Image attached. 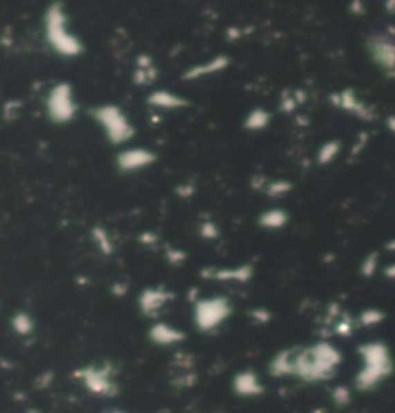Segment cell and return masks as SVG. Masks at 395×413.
Instances as JSON below:
<instances>
[{
	"mask_svg": "<svg viewBox=\"0 0 395 413\" xmlns=\"http://www.w3.org/2000/svg\"><path fill=\"white\" fill-rule=\"evenodd\" d=\"M360 367L353 378V387L359 392H372L394 375V355L386 342L370 340L357 348Z\"/></svg>",
	"mask_w": 395,
	"mask_h": 413,
	"instance_id": "7a4b0ae2",
	"label": "cell"
},
{
	"mask_svg": "<svg viewBox=\"0 0 395 413\" xmlns=\"http://www.w3.org/2000/svg\"><path fill=\"white\" fill-rule=\"evenodd\" d=\"M199 234L205 238V240H216L220 236V230H218V225L212 222V220H207V222H201L199 226Z\"/></svg>",
	"mask_w": 395,
	"mask_h": 413,
	"instance_id": "f546056e",
	"label": "cell"
},
{
	"mask_svg": "<svg viewBox=\"0 0 395 413\" xmlns=\"http://www.w3.org/2000/svg\"><path fill=\"white\" fill-rule=\"evenodd\" d=\"M10 326H12V331L18 334V336L26 338V336H31V334L35 333V319L27 313V311H18V313L12 315Z\"/></svg>",
	"mask_w": 395,
	"mask_h": 413,
	"instance_id": "44dd1931",
	"label": "cell"
},
{
	"mask_svg": "<svg viewBox=\"0 0 395 413\" xmlns=\"http://www.w3.org/2000/svg\"><path fill=\"white\" fill-rule=\"evenodd\" d=\"M270 120H272V116H270L266 108H252L243 120V128L249 130V132H262L270 126Z\"/></svg>",
	"mask_w": 395,
	"mask_h": 413,
	"instance_id": "ffe728a7",
	"label": "cell"
},
{
	"mask_svg": "<svg viewBox=\"0 0 395 413\" xmlns=\"http://www.w3.org/2000/svg\"><path fill=\"white\" fill-rule=\"evenodd\" d=\"M259 226L264 228V230H282L286 228V225L289 222V215L288 211L284 209H266L261 216H259Z\"/></svg>",
	"mask_w": 395,
	"mask_h": 413,
	"instance_id": "ac0fdd59",
	"label": "cell"
},
{
	"mask_svg": "<svg viewBox=\"0 0 395 413\" xmlns=\"http://www.w3.org/2000/svg\"><path fill=\"white\" fill-rule=\"evenodd\" d=\"M91 114L112 145H126L134 139V124L118 105H99L93 108Z\"/></svg>",
	"mask_w": 395,
	"mask_h": 413,
	"instance_id": "5b68a950",
	"label": "cell"
},
{
	"mask_svg": "<svg viewBox=\"0 0 395 413\" xmlns=\"http://www.w3.org/2000/svg\"><path fill=\"white\" fill-rule=\"evenodd\" d=\"M384 276H386L387 280H395V263H392V265H387V267H384Z\"/></svg>",
	"mask_w": 395,
	"mask_h": 413,
	"instance_id": "836d02e7",
	"label": "cell"
},
{
	"mask_svg": "<svg viewBox=\"0 0 395 413\" xmlns=\"http://www.w3.org/2000/svg\"><path fill=\"white\" fill-rule=\"evenodd\" d=\"M332 326L336 336H340V338H349V336H353V333H355V328H357V317L342 313L336 319V323H333Z\"/></svg>",
	"mask_w": 395,
	"mask_h": 413,
	"instance_id": "cb8c5ba5",
	"label": "cell"
},
{
	"mask_svg": "<svg viewBox=\"0 0 395 413\" xmlns=\"http://www.w3.org/2000/svg\"><path fill=\"white\" fill-rule=\"evenodd\" d=\"M291 189H293V184H291V182L279 178V180L268 182V186H266V189H264V193H266L270 199H279V197H284V195H288Z\"/></svg>",
	"mask_w": 395,
	"mask_h": 413,
	"instance_id": "d4e9b609",
	"label": "cell"
},
{
	"mask_svg": "<svg viewBox=\"0 0 395 413\" xmlns=\"http://www.w3.org/2000/svg\"><path fill=\"white\" fill-rule=\"evenodd\" d=\"M112 292H114L116 296H124L127 292V286L126 284H114V286H112Z\"/></svg>",
	"mask_w": 395,
	"mask_h": 413,
	"instance_id": "e575fe53",
	"label": "cell"
},
{
	"mask_svg": "<svg viewBox=\"0 0 395 413\" xmlns=\"http://www.w3.org/2000/svg\"><path fill=\"white\" fill-rule=\"evenodd\" d=\"M139 242L145 243V245H153V243H156V234L153 232H145L139 236Z\"/></svg>",
	"mask_w": 395,
	"mask_h": 413,
	"instance_id": "d6a6232c",
	"label": "cell"
},
{
	"mask_svg": "<svg viewBox=\"0 0 395 413\" xmlns=\"http://www.w3.org/2000/svg\"><path fill=\"white\" fill-rule=\"evenodd\" d=\"M147 336L154 346H160V348H174V346H180L181 342L185 340V333L181 328L170 323H164V321H156V323L151 324Z\"/></svg>",
	"mask_w": 395,
	"mask_h": 413,
	"instance_id": "5bb4252c",
	"label": "cell"
},
{
	"mask_svg": "<svg viewBox=\"0 0 395 413\" xmlns=\"http://www.w3.org/2000/svg\"><path fill=\"white\" fill-rule=\"evenodd\" d=\"M147 103L153 108H158V110H180V108L189 107V100L185 99V97L176 95L174 91L166 89L153 91V93L147 97Z\"/></svg>",
	"mask_w": 395,
	"mask_h": 413,
	"instance_id": "2e32d148",
	"label": "cell"
},
{
	"mask_svg": "<svg viewBox=\"0 0 395 413\" xmlns=\"http://www.w3.org/2000/svg\"><path fill=\"white\" fill-rule=\"evenodd\" d=\"M232 390H234L235 396L251 400V398H259V396L264 394V385H262L257 371L243 369V371H237L232 378Z\"/></svg>",
	"mask_w": 395,
	"mask_h": 413,
	"instance_id": "8fae6325",
	"label": "cell"
},
{
	"mask_svg": "<svg viewBox=\"0 0 395 413\" xmlns=\"http://www.w3.org/2000/svg\"><path fill=\"white\" fill-rule=\"evenodd\" d=\"M172 299H174V292L166 290L164 286H151L141 290V294L137 297V307L145 317L156 319Z\"/></svg>",
	"mask_w": 395,
	"mask_h": 413,
	"instance_id": "30bf717a",
	"label": "cell"
},
{
	"mask_svg": "<svg viewBox=\"0 0 395 413\" xmlns=\"http://www.w3.org/2000/svg\"><path fill=\"white\" fill-rule=\"evenodd\" d=\"M386 128L392 134H395V114H389V116L386 118Z\"/></svg>",
	"mask_w": 395,
	"mask_h": 413,
	"instance_id": "8d00e7d4",
	"label": "cell"
},
{
	"mask_svg": "<svg viewBox=\"0 0 395 413\" xmlns=\"http://www.w3.org/2000/svg\"><path fill=\"white\" fill-rule=\"evenodd\" d=\"M156 162V155L147 147H127L116 155V168L122 174L141 172Z\"/></svg>",
	"mask_w": 395,
	"mask_h": 413,
	"instance_id": "9c48e42d",
	"label": "cell"
},
{
	"mask_svg": "<svg viewBox=\"0 0 395 413\" xmlns=\"http://www.w3.org/2000/svg\"><path fill=\"white\" fill-rule=\"evenodd\" d=\"M230 66V58L226 54H218L214 58H210L207 62L197 64V66H191L189 70L181 73V80L185 81H197V80H205V78H210V76H216V73H222L224 70H228Z\"/></svg>",
	"mask_w": 395,
	"mask_h": 413,
	"instance_id": "9a60e30c",
	"label": "cell"
},
{
	"mask_svg": "<svg viewBox=\"0 0 395 413\" xmlns=\"http://www.w3.org/2000/svg\"><path fill=\"white\" fill-rule=\"evenodd\" d=\"M46 116L54 124H70L75 114H77V103H75V93L70 83H56L53 89L48 91L45 100Z\"/></svg>",
	"mask_w": 395,
	"mask_h": 413,
	"instance_id": "52a82bcc",
	"label": "cell"
},
{
	"mask_svg": "<svg viewBox=\"0 0 395 413\" xmlns=\"http://www.w3.org/2000/svg\"><path fill=\"white\" fill-rule=\"evenodd\" d=\"M380 269V255L376 252L369 253L362 263H360V276H365V279H372L374 274Z\"/></svg>",
	"mask_w": 395,
	"mask_h": 413,
	"instance_id": "4316f807",
	"label": "cell"
},
{
	"mask_svg": "<svg viewBox=\"0 0 395 413\" xmlns=\"http://www.w3.org/2000/svg\"><path fill=\"white\" fill-rule=\"evenodd\" d=\"M332 404L338 405V407H347L353 400V390H351L347 385H338V387L332 388Z\"/></svg>",
	"mask_w": 395,
	"mask_h": 413,
	"instance_id": "484cf974",
	"label": "cell"
},
{
	"mask_svg": "<svg viewBox=\"0 0 395 413\" xmlns=\"http://www.w3.org/2000/svg\"><path fill=\"white\" fill-rule=\"evenodd\" d=\"M340 151H342V141H338V139L326 141L324 145H320V149L316 153V162L320 166H328V164H332L336 161V157L340 155Z\"/></svg>",
	"mask_w": 395,
	"mask_h": 413,
	"instance_id": "7402d4cb",
	"label": "cell"
},
{
	"mask_svg": "<svg viewBox=\"0 0 395 413\" xmlns=\"http://www.w3.org/2000/svg\"><path fill=\"white\" fill-rule=\"evenodd\" d=\"M255 274L251 265H239V267H210L201 270V276L205 280H216V282H237L245 284Z\"/></svg>",
	"mask_w": 395,
	"mask_h": 413,
	"instance_id": "4fadbf2b",
	"label": "cell"
},
{
	"mask_svg": "<svg viewBox=\"0 0 395 413\" xmlns=\"http://www.w3.org/2000/svg\"><path fill=\"white\" fill-rule=\"evenodd\" d=\"M91 240H93L95 247H97L104 257H112L114 252H116V243L112 240V236L108 234L107 228H102V226L97 225L91 228Z\"/></svg>",
	"mask_w": 395,
	"mask_h": 413,
	"instance_id": "d6986e66",
	"label": "cell"
},
{
	"mask_svg": "<svg viewBox=\"0 0 395 413\" xmlns=\"http://www.w3.org/2000/svg\"><path fill=\"white\" fill-rule=\"evenodd\" d=\"M351 12H353V14H365L362 2H351Z\"/></svg>",
	"mask_w": 395,
	"mask_h": 413,
	"instance_id": "d590c367",
	"label": "cell"
},
{
	"mask_svg": "<svg viewBox=\"0 0 395 413\" xmlns=\"http://www.w3.org/2000/svg\"><path fill=\"white\" fill-rule=\"evenodd\" d=\"M234 306L226 296L201 297L193 304V324L199 333H216L232 317Z\"/></svg>",
	"mask_w": 395,
	"mask_h": 413,
	"instance_id": "8992f818",
	"label": "cell"
},
{
	"mask_svg": "<svg viewBox=\"0 0 395 413\" xmlns=\"http://www.w3.org/2000/svg\"><path fill=\"white\" fill-rule=\"evenodd\" d=\"M166 259L174 267H180L181 263H185V259H187V253L180 249V247H168L166 249Z\"/></svg>",
	"mask_w": 395,
	"mask_h": 413,
	"instance_id": "f1b7e54d",
	"label": "cell"
},
{
	"mask_svg": "<svg viewBox=\"0 0 395 413\" xmlns=\"http://www.w3.org/2000/svg\"><path fill=\"white\" fill-rule=\"evenodd\" d=\"M27 413H39L37 410H27Z\"/></svg>",
	"mask_w": 395,
	"mask_h": 413,
	"instance_id": "60d3db41",
	"label": "cell"
},
{
	"mask_svg": "<svg viewBox=\"0 0 395 413\" xmlns=\"http://www.w3.org/2000/svg\"><path fill=\"white\" fill-rule=\"evenodd\" d=\"M249 317H251L252 323L261 324V326H264V324H268L272 321V313H270L266 307H255V309L249 311Z\"/></svg>",
	"mask_w": 395,
	"mask_h": 413,
	"instance_id": "83f0119b",
	"label": "cell"
},
{
	"mask_svg": "<svg viewBox=\"0 0 395 413\" xmlns=\"http://www.w3.org/2000/svg\"><path fill=\"white\" fill-rule=\"evenodd\" d=\"M384 6H386L387 14H395V0H392V2H384Z\"/></svg>",
	"mask_w": 395,
	"mask_h": 413,
	"instance_id": "74e56055",
	"label": "cell"
},
{
	"mask_svg": "<svg viewBox=\"0 0 395 413\" xmlns=\"http://www.w3.org/2000/svg\"><path fill=\"white\" fill-rule=\"evenodd\" d=\"M116 375L118 371L112 361H100V363H89V365L75 369L72 377L75 380H80L81 387L85 388L91 396L114 398L120 392Z\"/></svg>",
	"mask_w": 395,
	"mask_h": 413,
	"instance_id": "277c9868",
	"label": "cell"
},
{
	"mask_svg": "<svg viewBox=\"0 0 395 413\" xmlns=\"http://www.w3.org/2000/svg\"><path fill=\"white\" fill-rule=\"evenodd\" d=\"M386 249H387V252H395V238L392 240V242L386 243Z\"/></svg>",
	"mask_w": 395,
	"mask_h": 413,
	"instance_id": "f35d334b",
	"label": "cell"
},
{
	"mask_svg": "<svg viewBox=\"0 0 395 413\" xmlns=\"http://www.w3.org/2000/svg\"><path fill=\"white\" fill-rule=\"evenodd\" d=\"M332 103L338 108H342L345 112H349L353 116L360 118V120H374V112H372V108L365 103V100H360L357 97V93L353 89H343L340 93H336L332 95Z\"/></svg>",
	"mask_w": 395,
	"mask_h": 413,
	"instance_id": "7c38bea8",
	"label": "cell"
},
{
	"mask_svg": "<svg viewBox=\"0 0 395 413\" xmlns=\"http://www.w3.org/2000/svg\"><path fill=\"white\" fill-rule=\"evenodd\" d=\"M270 377L291 378L293 377V348L279 350L268 363Z\"/></svg>",
	"mask_w": 395,
	"mask_h": 413,
	"instance_id": "e0dca14e",
	"label": "cell"
},
{
	"mask_svg": "<svg viewBox=\"0 0 395 413\" xmlns=\"http://www.w3.org/2000/svg\"><path fill=\"white\" fill-rule=\"evenodd\" d=\"M53 371H46V373H43V375H39L35 380V387L37 388H46L50 383H53Z\"/></svg>",
	"mask_w": 395,
	"mask_h": 413,
	"instance_id": "4dcf8cb0",
	"label": "cell"
},
{
	"mask_svg": "<svg viewBox=\"0 0 395 413\" xmlns=\"http://www.w3.org/2000/svg\"><path fill=\"white\" fill-rule=\"evenodd\" d=\"M386 321V313L382 309H376V307H369V309H362L359 315H357V324L362 326V328H374L378 324H382Z\"/></svg>",
	"mask_w": 395,
	"mask_h": 413,
	"instance_id": "603a6c76",
	"label": "cell"
},
{
	"mask_svg": "<svg viewBox=\"0 0 395 413\" xmlns=\"http://www.w3.org/2000/svg\"><path fill=\"white\" fill-rule=\"evenodd\" d=\"M367 49L372 62L386 76L395 78V37L387 33H372L367 39Z\"/></svg>",
	"mask_w": 395,
	"mask_h": 413,
	"instance_id": "ba28073f",
	"label": "cell"
},
{
	"mask_svg": "<svg viewBox=\"0 0 395 413\" xmlns=\"http://www.w3.org/2000/svg\"><path fill=\"white\" fill-rule=\"evenodd\" d=\"M176 191H178V195H180V197L187 199L195 193V186H193V184H183V186H178Z\"/></svg>",
	"mask_w": 395,
	"mask_h": 413,
	"instance_id": "1f68e13d",
	"label": "cell"
},
{
	"mask_svg": "<svg viewBox=\"0 0 395 413\" xmlns=\"http://www.w3.org/2000/svg\"><path fill=\"white\" fill-rule=\"evenodd\" d=\"M342 363V350L330 340H318L305 348H293V378H299L306 385L332 380Z\"/></svg>",
	"mask_w": 395,
	"mask_h": 413,
	"instance_id": "6da1fadb",
	"label": "cell"
},
{
	"mask_svg": "<svg viewBox=\"0 0 395 413\" xmlns=\"http://www.w3.org/2000/svg\"><path fill=\"white\" fill-rule=\"evenodd\" d=\"M43 29H45L46 43L54 53L64 58H77L85 51L80 37L70 29L68 14L60 2H54L46 8L43 16Z\"/></svg>",
	"mask_w": 395,
	"mask_h": 413,
	"instance_id": "3957f363",
	"label": "cell"
},
{
	"mask_svg": "<svg viewBox=\"0 0 395 413\" xmlns=\"http://www.w3.org/2000/svg\"><path fill=\"white\" fill-rule=\"evenodd\" d=\"M107 413H126V412H122V410H108Z\"/></svg>",
	"mask_w": 395,
	"mask_h": 413,
	"instance_id": "ab89813d",
	"label": "cell"
}]
</instances>
